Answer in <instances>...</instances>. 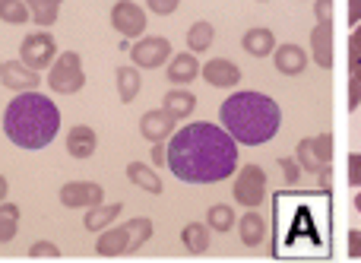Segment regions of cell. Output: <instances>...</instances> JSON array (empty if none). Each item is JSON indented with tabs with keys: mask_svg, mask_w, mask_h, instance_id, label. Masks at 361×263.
Instances as JSON below:
<instances>
[{
	"mask_svg": "<svg viewBox=\"0 0 361 263\" xmlns=\"http://www.w3.org/2000/svg\"><path fill=\"white\" fill-rule=\"evenodd\" d=\"M203 80L212 82V86H235L241 80V70L231 61H225V57H216V61H209L203 67Z\"/></svg>",
	"mask_w": 361,
	"mask_h": 263,
	"instance_id": "obj_16",
	"label": "cell"
},
{
	"mask_svg": "<svg viewBox=\"0 0 361 263\" xmlns=\"http://www.w3.org/2000/svg\"><path fill=\"white\" fill-rule=\"evenodd\" d=\"M111 25L124 38H140L146 32V13L133 0H118L111 6Z\"/></svg>",
	"mask_w": 361,
	"mask_h": 263,
	"instance_id": "obj_10",
	"label": "cell"
},
{
	"mask_svg": "<svg viewBox=\"0 0 361 263\" xmlns=\"http://www.w3.org/2000/svg\"><path fill=\"white\" fill-rule=\"evenodd\" d=\"M57 130H61V111L48 95L35 92V89L16 92V99L4 111V133L19 149H44L54 143Z\"/></svg>",
	"mask_w": 361,
	"mask_h": 263,
	"instance_id": "obj_2",
	"label": "cell"
},
{
	"mask_svg": "<svg viewBox=\"0 0 361 263\" xmlns=\"http://www.w3.org/2000/svg\"><path fill=\"white\" fill-rule=\"evenodd\" d=\"M279 165H282V171L288 175V181H298V165H295L292 159H279Z\"/></svg>",
	"mask_w": 361,
	"mask_h": 263,
	"instance_id": "obj_36",
	"label": "cell"
},
{
	"mask_svg": "<svg viewBox=\"0 0 361 263\" xmlns=\"http://www.w3.org/2000/svg\"><path fill=\"white\" fill-rule=\"evenodd\" d=\"M197 73H200V63H197V54H175L169 61V80L175 82V86H184V82H190V80H197Z\"/></svg>",
	"mask_w": 361,
	"mask_h": 263,
	"instance_id": "obj_19",
	"label": "cell"
},
{
	"mask_svg": "<svg viewBox=\"0 0 361 263\" xmlns=\"http://www.w3.org/2000/svg\"><path fill=\"white\" fill-rule=\"evenodd\" d=\"M19 232V207L16 203H0V245H10Z\"/></svg>",
	"mask_w": 361,
	"mask_h": 263,
	"instance_id": "obj_24",
	"label": "cell"
},
{
	"mask_svg": "<svg viewBox=\"0 0 361 263\" xmlns=\"http://www.w3.org/2000/svg\"><path fill=\"white\" fill-rule=\"evenodd\" d=\"M349 184L361 188V152H355V156L349 159Z\"/></svg>",
	"mask_w": 361,
	"mask_h": 263,
	"instance_id": "obj_33",
	"label": "cell"
},
{
	"mask_svg": "<svg viewBox=\"0 0 361 263\" xmlns=\"http://www.w3.org/2000/svg\"><path fill=\"white\" fill-rule=\"evenodd\" d=\"M114 80H118V99L124 102V105L137 99L140 86H143V80H140V70H137V67H118Z\"/></svg>",
	"mask_w": 361,
	"mask_h": 263,
	"instance_id": "obj_22",
	"label": "cell"
},
{
	"mask_svg": "<svg viewBox=\"0 0 361 263\" xmlns=\"http://www.w3.org/2000/svg\"><path fill=\"white\" fill-rule=\"evenodd\" d=\"M121 209H124V203H99V207L86 209L82 228H86V232H102V228H108L114 219H118Z\"/></svg>",
	"mask_w": 361,
	"mask_h": 263,
	"instance_id": "obj_15",
	"label": "cell"
},
{
	"mask_svg": "<svg viewBox=\"0 0 361 263\" xmlns=\"http://www.w3.org/2000/svg\"><path fill=\"white\" fill-rule=\"evenodd\" d=\"M180 241H184V247L190 254H203L206 247H209V228L200 226V222H190V226H184V232H180Z\"/></svg>",
	"mask_w": 361,
	"mask_h": 263,
	"instance_id": "obj_25",
	"label": "cell"
},
{
	"mask_svg": "<svg viewBox=\"0 0 361 263\" xmlns=\"http://www.w3.org/2000/svg\"><path fill=\"white\" fill-rule=\"evenodd\" d=\"M349 54H352V57H361V29L352 32V38H349Z\"/></svg>",
	"mask_w": 361,
	"mask_h": 263,
	"instance_id": "obj_37",
	"label": "cell"
},
{
	"mask_svg": "<svg viewBox=\"0 0 361 263\" xmlns=\"http://www.w3.org/2000/svg\"><path fill=\"white\" fill-rule=\"evenodd\" d=\"M298 159H301V169L320 171V165H326L333 159V137L330 133H320V137H314V140H301Z\"/></svg>",
	"mask_w": 361,
	"mask_h": 263,
	"instance_id": "obj_11",
	"label": "cell"
},
{
	"mask_svg": "<svg viewBox=\"0 0 361 263\" xmlns=\"http://www.w3.org/2000/svg\"><path fill=\"white\" fill-rule=\"evenodd\" d=\"M127 178H130L137 188H143V190H149V194H162V181H159V175L149 169V165H143V162H130L127 165Z\"/></svg>",
	"mask_w": 361,
	"mask_h": 263,
	"instance_id": "obj_23",
	"label": "cell"
},
{
	"mask_svg": "<svg viewBox=\"0 0 361 263\" xmlns=\"http://www.w3.org/2000/svg\"><path fill=\"white\" fill-rule=\"evenodd\" d=\"M263 194H267V175H263V169L260 165H244L235 181V200L241 207H260Z\"/></svg>",
	"mask_w": 361,
	"mask_h": 263,
	"instance_id": "obj_7",
	"label": "cell"
},
{
	"mask_svg": "<svg viewBox=\"0 0 361 263\" xmlns=\"http://www.w3.org/2000/svg\"><path fill=\"white\" fill-rule=\"evenodd\" d=\"M6 194H10V181H6V178L0 175V203L6 200Z\"/></svg>",
	"mask_w": 361,
	"mask_h": 263,
	"instance_id": "obj_41",
	"label": "cell"
},
{
	"mask_svg": "<svg viewBox=\"0 0 361 263\" xmlns=\"http://www.w3.org/2000/svg\"><path fill=\"white\" fill-rule=\"evenodd\" d=\"M349 67H352V82L361 86V57H349Z\"/></svg>",
	"mask_w": 361,
	"mask_h": 263,
	"instance_id": "obj_38",
	"label": "cell"
},
{
	"mask_svg": "<svg viewBox=\"0 0 361 263\" xmlns=\"http://www.w3.org/2000/svg\"><path fill=\"white\" fill-rule=\"evenodd\" d=\"M19 61L25 63V67L32 70H51V63L57 61V42L51 32L38 29V32H29V35L23 38V44H19Z\"/></svg>",
	"mask_w": 361,
	"mask_h": 263,
	"instance_id": "obj_6",
	"label": "cell"
},
{
	"mask_svg": "<svg viewBox=\"0 0 361 263\" xmlns=\"http://www.w3.org/2000/svg\"><path fill=\"white\" fill-rule=\"evenodd\" d=\"M349 4H352V6H349V23L355 25L358 19H361V0H349Z\"/></svg>",
	"mask_w": 361,
	"mask_h": 263,
	"instance_id": "obj_39",
	"label": "cell"
},
{
	"mask_svg": "<svg viewBox=\"0 0 361 263\" xmlns=\"http://www.w3.org/2000/svg\"><path fill=\"white\" fill-rule=\"evenodd\" d=\"M206 222H209L212 232H228V228L235 226V213H231V207H222V203H216V207H209V216H206Z\"/></svg>",
	"mask_w": 361,
	"mask_h": 263,
	"instance_id": "obj_30",
	"label": "cell"
},
{
	"mask_svg": "<svg viewBox=\"0 0 361 263\" xmlns=\"http://www.w3.org/2000/svg\"><path fill=\"white\" fill-rule=\"evenodd\" d=\"M95 146H99V137H95L92 127L86 124H76L73 130L67 133V152L73 159H89L95 152Z\"/></svg>",
	"mask_w": 361,
	"mask_h": 263,
	"instance_id": "obj_14",
	"label": "cell"
},
{
	"mask_svg": "<svg viewBox=\"0 0 361 263\" xmlns=\"http://www.w3.org/2000/svg\"><path fill=\"white\" fill-rule=\"evenodd\" d=\"M146 4H149V10H152V13H162V16H169V13H175V10H178L180 0H146Z\"/></svg>",
	"mask_w": 361,
	"mask_h": 263,
	"instance_id": "obj_32",
	"label": "cell"
},
{
	"mask_svg": "<svg viewBox=\"0 0 361 263\" xmlns=\"http://www.w3.org/2000/svg\"><path fill=\"white\" fill-rule=\"evenodd\" d=\"M222 127L244 146H263L279 133L282 111L263 92H235L219 108Z\"/></svg>",
	"mask_w": 361,
	"mask_h": 263,
	"instance_id": "obj_3",
	"label": "cell"
},
{
	"mask_svg": "<svg viewBox=\"0 0 361 263\" xmlns=\"http://www.w3.org/2000/svg\"><path fill=\"white\" fill-rule=\"evenodd\" d=\"M0 82L13 92H29L38 86V70L25 67L23 61H4L0 63Z\"/></svg>",
	"mask_w": 361,
	"mask_h": 263,
	"instance_id": "obj_12",
	"label": "cell"
},
{
	"mask_svg": "<svg viewBox=\"0 0 361 263\" xmlns=\"http://www.w3.org/2000/svg\"><path fill=\"white\" fill-rule=\"evenodd\" d=\"M175 114L169 111V108H156V111H146L143 118H140V133H143L149 143H162V140H169V133L175 130Z\"/></svg>",
	"mask_w": 361,
	"mask_h": 263,
	"instance_id": "obj_13",
	"label": "cell"
},
{
	"mask_svg": "<svg viewBox=\"0 0 361 263\" xmlns=\"http://www.w3.org/2000/svg\"><path fill=\"white\" fill-rule=\"evenodd\" d=\"M311 54L320 67H333V29L330 23H317L311 32Z\"/></svg>",
	"mask_w": 361,
	"mask_h": 263,
	"instance_id": "obj_17",
	"label": "cell"
},
{
	"mask_svg": "<svg viewBox=\"0 0 361 263\" xmlns=\"http://www.w3.org/2000/svg\"><path fill=\"white\" fill-rule=\"evenodd\" d=\"M32 10V23L38 25V29H48V25L57 23V16H61V4L63 0H25Z\"/></svg>",
	"mask_w": 361,
	"mask_h": 263,
	"instance_id": "obj_21",
	"label": "cell"
},
{
	"mask_svg": "<svg viewBox=\"0 0 361 263\" xmlns=\"http://www.w3.org/2000/svg\"><path fill=\"white\" fill-rule=\"evenodd\" d=\"M169 54H171V44H169V38H162V35H143L130 48L133 63H137V67H146V70L162 67V63L169 61Z\"/></svg>",
	"mask_w": 361,
	"mask_h": 263,
	"instance_id": "obj_9",
	"label": "cell"
},
{
	"mask_svg": "<svg viewBox=\"0 0 361 263\" xmlns=\"http://www.w3.org/2000/svg\"><path fill=\"white\" fill-rule=\"evenodd\" d=\"M29 257L32 260H57L61 257V247H57L54 241H35V245L29 247Z\"/></svg>",
	"mask_w": 361,
	"mask_h": 263,
	"instance_id": "obj_31",
	"label": "cell"
},
{
	"mask_svg": "<svg viewBox=\"0 0 361 263\" xmlns=\"http://www.w3.org/2000/svg\"><path fill=\"white\" fill-rule=\"evenodd\" d=\"M273 57H276V70L286 76H295L307 67V54L298 48V44H279Z\"/></svg>",
	"mask_w": 361,
	"mask_h": 263,
	"instance_id": "obj_18",
	"label": "cell"
},
{
	"mask_svg": "<svg viewBox=\"0 0 361 263\" xmlns=\"http://www.w3.org/2000/svg\"><path fill=\"white\" fill-rule=\"evenodd\" d=\"M349 257L361 260V232H349Z\"/></svg>",
	"mask_w": 361,
	"mask_h": 263,
	"instance_id": "obj_35",
	"label": "cell"
},
{
	"mask_svg": "<svg viewBox=\"0 0 361 263\" xmlns=\"http://www.w3.org/2000/svg\"><path fill=\"white\" fill-rule=\"evenodd\" d=\"M314 13H317V23H330V16H333V0H317V4H314Z\"/></svg>",
	"mask_w": 361,
	"mask_h": 263,
	"instance_id": "obj_34",
	"label": "cell"
},
{
	"mask_svg": "<svg viewBox=\"0 0 361 263\" xmlns=\"http://www.w3.org/2000/svg\"><path fill=\"white\" fill-rule=\"evenodd\" d=\"M238 228H241V241L247 247H257L263 241V235H267V222L260 219L257 213H247L241 222H238Z\"/></svg>",
	"mask_w": 361,
	"mask_h": 263,
	"instance_id": "obj_26",
	"label": "cell"
},
{
	"mask_svg": "<svg viewBox=\"0 0 361 263\" xmlns=\"http://www.w3.org/2000/svg\"><path fill=\"white\" fill-rule=\"evenodd\" d=\"M165 108H169L175 118H187V114L197 108V99H193V92H187V89H171V92L165 95Z\"/></svg>",
	"mask_w": 361,
	"mask_h": 263,
	"instance_id": "obj_28",
	"label": "cell"
},
{
	"mask_svg": "<svg viewBox=\"0 0 361 263\" xmlns=\"http://www.w3.org/2000/svg\"><path fill=\"white\" fill-rule=\"evenodd\" d=\"M152 162H156V165H165V162H169V152L162 149V143H156V149H152Z\"/></svg>",
	"mask_w": 361,
	"mask_h": 263,
	"instance_id": "obj_40",
	"label": "cell"
},
{
	"mask_svg": "<svg viewBox=\"0 0 361 263\" xmlns=\"http://www.w3.org/2000/svg\"><path fill=\"white\" fill-rule=\"evenodd\" d=\"M241 44H244V51L254 54V57H267V54L276 51V38H273L269 29H247L244 38H241Z\"/></svg>",
	"mask_w": 361,
	"mask_h": 263,
	"instance_id": "obj_20",
	"label": "cell"
},
{
	"mask_svg": "<svg viewBox=\"0 0 361 263\" xmlns=\"http://www.w3.org/2000/svg\"><path fill=\"white\" fill-rule=\"evenodd\" d=\"M48 86L57 95H73L86 86V73H82V57L76 51L57 54V61L48 70Z\"/></svg>",
	"mask_w": 361,
	"mask_h": 263,
	"instance_id": "obj_5",
	"label": "cell"
},
{
	"mask_svg": "<svg viewBox=\"0 0 361 263\" xmlns=\"http://www.w3.org/2000/svg\"><path fill=\"white\" fill-rule=\"evenodd\" d=\"M355 207H358V213H361V194H358V200H355Z\"/></svg>",
	"mask_w": 361,
	"mask_h": 263,
	"instance_id": "obj_42",
	"label": "cell"
},
{
	"mask_svg": "<svg viewBox=\"0 0 361 263\" xmlns=\"http://www.w3.org/2000/svg\"><path fill=\"white\" fill-rule=\"evenodd\" d=\"M61 203L67 209H92L102 203V197H105V190H102V184L95 181H70L61 188Z\"/></svg>",
	"mask_w": 361,
	"mask_h": 263,
	"instance_id": "obj_8",
	"label": "cell"
},
{
	"mask_svg": "<svg viewBox=\"0 0 361 263\" xmlns=\"http://www.w3.org/2000/svg\"><path fill=\"white\" fill-rule=\"evenodd\" d=\"M212 38H216V32H212L209 23H193L190 29H187V48H190L193 54H200V51H206L212 44Z\"/></svg>",
	"mask_w": 361,
	"mask_h": 263,
	"instance_id": "obj_29",
	"label": "cell"
},
{
	"mask_svg": "<svg viewBox=\"0 0 361 263\" xmlns=\"http://www.w3.org/2000/svg\"><path fill=\"white\" fill-rule=\"evenodd\" d=\"M169 169L187 184L225 181L238 169V140L209 121H193L171 137Z\"/></svg>",
	"mask_w": 361,
	"mask_h": 263,
	"instance_id": "obj_1",
	"label": "cell"
},
{
	"mask_svg": "<svg viewBox=\"0 0 361 263\" xmlns=\"http://www.w3.org/2000/svg\"><path fill=\"white\" fill-rule=\"evenodd\" d=\"M149 238H152V219L140 216V219H130L118 228H102V235L95 238V254H99V257L137 254Z\"/></svg>",
	"mask_w": 361,
	"mask_h": 263,
	"instance_id": "obj_4",
	"label": "cell"
},
{
	"mask_svg": "<svg viewBox=\"0 0 361 263\" xmlns=\"http://www.w3.org/2000/svg\"><path fill=\"white\" fill-rule=\"evenodd\" d=\"M0 19L6 25H25L32 19V10L25 0H0Z\"/></svg>",
	"mask_w": 361,
	"mask_h": 263,
	"instance_id": "obj_27",
	"label": "cell"
}]
</instances>
